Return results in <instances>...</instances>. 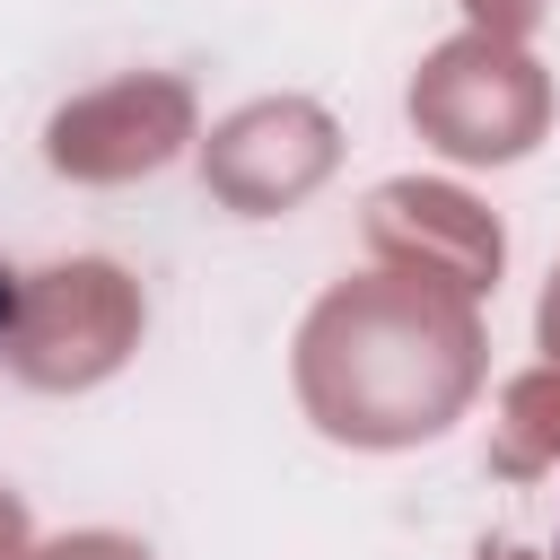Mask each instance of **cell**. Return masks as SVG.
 Here are the masks:
<instances>
[{
  "label": "cell",
  "mask_w": 560,
  "mask_h": 560,
  "mask_svg": "<svg viewBox=\"0 0 560 560\" xmlns=\"http://www.w3.org/2000/svg\"><path fill=\"white\" fill-rule=\"evenodd\" d=\"M481 394V315L420 271H368L298 324V402L341 446H420Z\"/></svg>",
  "instance_id": "obj_1"
},
{
  "label": "cell",
  "mask_w": 560,
  "mask_h": 560,
  "mask_svg": "<svg viewBox=\"0 0 560 560\" xmlns=\"http://www.w3.org/2000/svg\"><path fill=\"white\" fill-rule=\"evenodd\" d=\"M411 122L429 149L464 158V166H508L551 131V79L516 35H481L464 26L455 44H438L411 79Z\"/></svg>",
  "instance_id": "obj_2"
},
{
  "label": "cell",
  "mask_w": 560,
  "mask_h": 560,
  "mask_svg": "<svg viewBox=\"0 0 560 560\" xmlns=\"http://www.w3.org/2000/svg\"><path fill=\"white\" fill-rule=\"evenodd\" d=\"M140 350V280L122 262H52L18 289V324L0 341V359L35 385V394H79L105 385L122 359Z\"/></svg>",
  "instance_id": "obj_3"
},
{
  "label": "cell",
  "mask_w": 560,
  "mask_h": 560,
  "mask_svg": "<svg viewBox=\"0 0 560 560\" xmlns=\"http://www.w3.org/2000/svg\"><path fill=\"white\" fill-rule=\"evenodd\" d=\"M341 166V131L315 96H262L236 105L210 140H201V184L210 201H228L236 219H280L298 210L324 175Z\"/></svg>",
  "instance_id": "obj_4"
},
{
  "label": "cell",
  "mask_w": 560,
  "mask_h": 560,
  "mask_svg": "<svg viewBox=\"0 0 560 560\" xmlns=\"http://www.w3.org/2000/svg\"><path fill=\"white\" fill-rule=\"evenodd\" d=\"M184 140H192V88L166 79V70H131V79H114V88H88V96H70V105L44 122V158H52V175H70V184L158 175Z\"/></svg>",
  "instance_id": "obj_5"
},
{
  "label": "cell",
  "mask_w": 560,
  "mask_h": 560,
  "mask_svg": "<svg viewBox=\"0 0 560 560\" xmlns=\"http://www.w3.org/2000/svg\"><path fill=\"white\" fill-rule=\"evenodd\" d=\"M368 245H376L385 271H420V280H446V289H464V298H481V289L499 280V262H508L499 219H490L472 192L420 184V175L376 184V201H368Z\"/></svg>",
  "instance_id": "obj_6"
},
{
  "label": "cell",
  "mask_w": 560,
  "mask_h": 560,
  "mask_svg": "<svg viewBox=\"0 0 560 560\" xmlns=\"http://www.w3.org/2000/svg\"><path fill=\"white\" fill-rule=\"evenodd\" d=\"M490 464H499V472H542V464H560V359H551V368H525V376L499 394Z\"/></svg>",
  "instance_id": "obj_7"
},
{
  "label": "cell",
  "mask_w": 560,
  "mask_h": 560,
  "mask_svg": "<svg viewBox=\"0 0 560 560\" xmlns=\"http://www.w3.org/2000/svg\"><path fill=\"white\" fill-rule=\"evenodd\" d=\"M26 560H149V542H131V534H61V542H44Z\"/></svg>",
  "instance_id": "obj_8"
},
{
  "label": "cell",
  "mask_w": 560,
  "mask_h": 560,
  "mask_svg": "<svg viewBox=\"0 0 560 560\" xmlns=\"http://www.w3.org/2000/svg\"><path fill=\"white\" fill-rule=\"evenodd\" d=\"M464 9H472L481 35H525V26L542 18V0H464Z\"/></svg>",
  "instance_id": "obj_9"
},
{
  "label": "cell",
  "mask_w": 560,
  "mask_h": 560,
  "mask_svg": "<svg viewBox=\"0 0 560 560\" xmlns=\"http://www.w3.org/2000/svg\"><path fill=\"white\" fill-rule=\"evenodd\" d=\"M0 560H26V508H18V490H0Z\"/></svg>",
  "instance_id": "obj_10"
},
{
  "label": "cell",
  "mask_w": 560,
  "mask_h": 560,
  "mask_svg": "<svg viewBox=\"0 0 560 560\" xmlns=\"http://www.w3.org/2000/svg\"><path fill=\"white\" fill-rule=\"evenodd\" d=\"M534 324H542V350L560 359V271H551V289H542V315H534Z\"/></svg>",
  "instance_id": "obj_11"
},
{
  "label": "cell",
  "mask_w": 560,
  "mask_h": 560,
  "mask_svg": "<svg viewBox=\"0 0 560 560\" xmlns=\"http://www.w3.org/2000/svg\"><path fill=\"white\" fill-rule=\"evenodd\" d=\"M18 289H26V280L0 262V341H9V324H18Z\"/></svg>",
  "instance_id": "obj_12"
},
{
  "label": "cell",
  "mask_w": 560,
  "mask_h": 560,
  "mask_svg": "<svg viewBox=\"0 0 560 560\" xmlns=\"http://www.w3.org/2000/svg\"><path fill=\"white\" fill-rule=\"evenodd\" d=\"M490 560H534V551H490Z\"/></svg>",
  "instance_id": "obj_13"
}]
</instances>
